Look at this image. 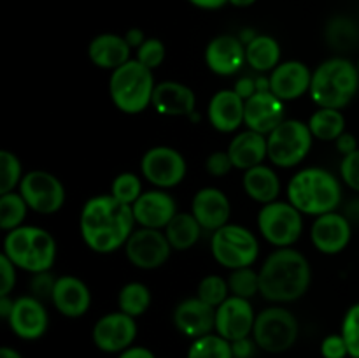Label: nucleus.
I'll return each mask as SVG.
<instances>
[{
  "mask_svg": "<svg viewBox=\"0 0 359 358\" xmlns=\"http://www.w3.org/2000/svg\"><path fill=\"white\" fill-rule=\"evenodd\" d=\"M172 321L177 332L189 339H198V337L212 333L216 329V307L203 302L202 298L188 297L175 305L172 312Z\"/></svg>",
  "mask_w": 359,
  "mask_h": 358,
  "instance_id": "18",
  "label": "nucleus"
},
{
  "mask_svg": "<svg viewBox=\"0 0 359 358\" xmlns=\"http://www.w3.org/2000/svg\"><path fill=\"white\" fill-rule=\"evenodd\" d=\"M137 332H139L137 318L118 309V311L107 312L98 318L91 330V340L97 350L104 351V353L119 354L133 346Z\"/></svg>",
  "mask_w": 359,
  "mask_h": 358,
  "instance_id": "14",
  "label": "nucleus"
},
{
  "mask_svg": "<svg viewBox=\"0 0 359 358\" xmlns=\"http://www.w3.org/2000/svg\"><path fill=\"white\" fill-rule=\"evenodd\" d=\"M256 35H258V32L252 30V28H244V30L238 32V39H241L244 44H249V42H251Z\"/></svg>",
  "mask_w": 359,
  "mask_h": 358,
  "instance_id": "56",
  "label": "nucleus"
},
{
  "mask_svg": "<svg viewBox=\"0 0 359 358\" xmlns=\"http://www.w3.org/2000/svg\"><path fill=\"white\" fill-rule=\"evenodd\" d=\"M340 333H342L347 346H349L351 358H359V302L347 309L346 316L342 319Z\"/></svg>",
  "mask_w": 359,
  "mask_h": 358,
  "instance_id": "42",
  "label": "nucleus"
},
{
  "mask_svg": "<svg viewBox=\"0 0 359 358\" xmlns=\"http://www.w3.org/2000/svg\"><path fill=\"white\" fill-rule=\"evenodd\" d=\"M135 225L132 206L119 202L111 193L88 199L79 214L81 237L98 255H109L125 248Z\"/></svg>",
  "mask_w": 359,
  "mask_h": 358,
  "instance_id": "1",
  "label": "nucleus"
},
{
  "mask_svg": "<svg viewBox=\"0 0 359 358\" xmlns=\"http://www.w3.org/2000/svg\"><path fill=\"white\" fill-rule=\"evenodd\" d=\"M231 168L235 167L228 151H214V153H210L207 157L205 171L210 175H214V178H223V175L230 174Z\"/></svg>",
  "mask_w": 359,
  "mask_h": 358,
  "instance_id": "46",
  "label": "nucleus"
},
{
  "mask_svg": "<svg viewBox=\"0 0 359 358\" xmlns=\"http://www.w3.org/2000/svg\"><path fill=\"white\" fill-rule=\"evenodd\" d=\"M314 139L323 142H335L346 132V116L340 109L319 107L307 121Z\"/></svg>",
  "mask_w": 359,
  "mask_h": 358,
  "instance_id": "32",
  "label": "nucleus"
},
{
  "mask_svg": "<svg viewBox=\"0 0 359 358\" xmlns=\"http://www.w3.org/2000/svg\"><path fill=\"white\" fill-rule=\"evenodd\" d=\"M151 105L158 114L168 118L193 116L196 109V95L188 84L179 81H161L156 83Z\"/></svg>",
  "mask_w": 359,
  "mask_h": 358,
  "instance_id": "26",
  "label": "nucleus"
},
{
  "mask_svg": "<svg viewBox=\"0 0 359 358\" xmlns=\"http://www.w3.org/2000/svg\"><path fill=\"white\" fill-rule=\"evenodd\" d=\"M256 343L251 337H244V339H238L231 343V350H233L235 358H251L256 351Z\"/></svg>",
  "mask_w": 359,
  "mask_h": 358,
  "instance_id": "48",
  "label": "nucleus"
},
{
  "mask_svg": "<svg viewBox=\"0 0 359 358\" xmlns=\"http://www.w3.org/2000/svg\"><path fill=\"white\" fill-rule=\"evenodd\" d=\"M356 65H358V70H359V60H358V63H356Z\"/></svg>",
  "mask_w": 359,
  "mask_h": 358,
  "instance_id": "59",
  "label": "nucleus"
},
{
  "mask_svg": "<svg viewBox=\"0 0 359 358\" xmlns=\"http://www.w3.org/2000/svg\"><path fill=\"white\" fill-rule=\"evenodd\" d=\"M325 37L330 48L335 51H351L359 42V27L354 20L347 16H333L326 23Z\"/></svg>",
  "mask_w": 359,
  "mask_h": 358,
  "instance_id": "33",
  "label": "nucleus"
},
{
  "mask_svg": "<svg viewBox=\"0 0 359 358\" xmlns=\"http://www.w3.org/2000/svg\"><path fill=\"white\" fill-rule=\"evenodd\" d=\"M353 225L342 213H326L316 218L311 227L312 246L323 255H339L349 246Z\"/></svg>",
  "mask_w": 359,
  "mask_h": 358,
  "instance_id": "17",
  "label": "nucleus"
},
{
  "mask_svg": "<svg viewBox=\"0 0 359 358\" xmlns=\"http://www.w3.org/2000/svg\"><path fill=\"white\" fill-rule=\"evenodd\" d=\"M242 188L249 199L265 206V204L276 202L277 197H279L280 179L272 167L262 164L249 168V171H244Z\"/></svg>",
  "mask_w": 359,
  "mask_h": 358,
  "instance_id": "29",
  "label": "nucleus"
},
{
  "mask_svg": "<svg viewBox=\"0 0 359 358\" xmlns=\"http://www.w3.org/2000/svg\"><path fill=\"white\" fill-rule=\"evenodd\" d=\"M137 225L144 228L165 230L172 218L177 214V202L167 190H149L139 197L132 206Z\"/></svg>",
  "mask_w": 359,
  "mask_h": 358,
  "instance_id": "23",
  "label": "nucleus"
},
{
  "mask_svg": "<svg viewBox=\"0 0 359 358\" xmlns=\"http://www.w3.org/2000/svg\"><path fill=\"white\" fill-rule=\"evenodd\" d=\"M142 193V181L135 172H121L112 179L111 195L126 206H133Z\"/></svg>",
  "mask_w": 359,
  "mask_h": 358,
  "instance_id": "39",
  "label": "nucleus"
},
{
  "mask_svg": "<svg viewBox=\"0 0 359 358\" xmlns=\"http://www.w3.org/2000/svg\"><path fill=\"white\" fill-rule=\"evenodd\" d=\"M287 200L309 216L333 213L342 202V185L332 172L321 167L300 168L287 183Z\"/></svg>",
  "mask_w": 359,
  "mask_h": 358,
  "instance_id": "3",
  "label": "nucleus"
},
{
  "mask_svg": "<svg viewBox=\"0 0 359 358\" xmlns=\"http://www.w3.org/2000/svg\"><path fill=\"white\" fill-rule=\"evenodd\" d=\"M259 295L272 304H290L307 293L312 267L294 248H277L259 267Z\"/></svg>",
  "mask_w": 359,
  "mask_h": 358,
  "instance_id": "2",
  "label": "nucleus"
},
{
  "mask_svg": "<svg viewBox=\"0 0 359 358\" xmlns=\"http://www.w3.org/2000/svg\"><path fill=\"white\" fill-rule=\"evenodd\" d=\"M154 83L153 70L139 60L132 58L125 65L112 70L109 77V95L116 109L125 114H140L153 102Z\"/></svg>",
  "mask_w": 359,
  "mask_h": 358,
  "instance_id": "6",
  "label": "nucleus"
},
{
  "mask_svg": "<svg viewBox=\"0 0 359 358\" xmlns=\"http://www.w3.org/2000/svg\"><path fill=\"white\" fill-rule=\"evenodd\" d=\"M230 295L228 281L219 274H209V276L202 277V281L196 286V297L202 298L203 302H207L212 307L223 304Z\"/></svg>",
  "mask_w": 359,
  "mask_h": 358,
  "instance_id": "40",
  "label": "nucleus"
},
{
  "mask_svg": "<svg viewBox=\"0 0 359 358\" xmlns=\"http://www.w3.org/2000/svg\"><path fill=\"white\" fill-rule=\"evenodd\" d=\"M88 56L95 67L112 72L132 60V48L126 42L125 35L105 32L91 39L88 44Z\"/></svg>",
  "mask_w": 359,
  "mask_h": 358,
  "instance_id": "27",
  "label": "nucleus"
},
{
  "mask_svg": "<svg viewBox=\"0 0 359 358\" xmlns=\"http://www.w3.org/2000/svg\"><path fill=\"white\" fill-rule=\"evenodd\" d=\"M28 211H30V207L25 202L20 192L0 195V228L4 232H11L25 225Z\"/></svg>",
  "mask_w": 359,
  "mask_h": 358,
  "instance_id": "36",
  "label": "nucleus"
},
{
  "mask_svg": "<svg viewBox=\"0 0 359 358\" xmlns=\"http://www.w3.org/2000/svg\"><path fill=\"white\" fill-rule=\"evenodd\" d=\"M18 267L7 258L6 255H0V297L11 295V291L16 286Z\"/></svg>",
  "mask_w": 359,
  "mask_h": 358,
  "instance_id": "47",
  "label": "nucleus"
},
{
  "mask_svg": "<svg viewBox=\"0 0 359 358\" xmlns=\"http://www.w3.org/2000/svg\"><path fill=\"white\" fill-rule=\"evenodd\" d=\"M210 253L221 267L228 270L252 267L258 260L259 242L249 228L228 223L212 232Z\"/></svg>",
  "mask_w": 359,
  "mask_h": 358,
  "instance_id": "9",
  "label": "nucleus"
},
{
  "mask_svg": "<svg viewBox=\"0 0 359 358\" xmlns=\"http://www.w3.org/2000/svg\"><path fill=\"white\" fill-rule=\"evenodd\" d=\"M0 358H23L18 350L11 346H2L0 347Z\"/></svg>",
  "mask_w": 359,
  "mask_h": 358,
  "instance_id": "57",
  "label": "nucleus"
},
{
  "mask_svg": "<svg viewBox=\"0 0 359 358\" xmlns=\"http://www.w3.org/2000/svg\"><path fill=\"white\" fill-rule=\"evenodd\" d=\"M172 246L163 230L135 228L125 244V255L135 269L154 270L163 267L172 255Z\"/></svg>",
  "mask_w": 359,
  "mask_h": 358,
  "instance_id": "13",
  "label": "nucleus"
},
{
  "mask_svg": "<svg viewBox=\"0 0 359 358\" xmlns=\"http://www.w3.org/2000/svg\"><path fill=\"white\" fill-rule=\"evenodd\" d=\"M228 154H230L233 167L238 171H249V168L262 165L269 158V147H266V135L245 128L238 132L228 144Z\"/></svg>",
  "mask_w": 359,
  "mask_h": 358,
  "instance_id": "28",
  "label": "nucleus"
},
{
  "mask_svg": "<svg viewBox=\"0 0 359 358\" xmlns=\"http://www.w3.org/2000/svg\"><path fill=\"white\" fill-rule=\"evenodd\" d=\"M202 230V225L191 213H177L163 232L174 251H188L200 241Z\"/></svg>",
  "mask_w": 359,
  "mask_h": 358,
  "instance_id": "31",
  "label": "nucleus"
},
{
  "mask_svg": "<svg viewBox=\"0 0 359 358\" xmlns=\"http://www.w3.org/2000/svg\"><path fill=\"white\" fill-rule=\"evenodd\" d=\"M118 358H158V357L146 346H130L128 350L119 353Z\"/></svg>",
  "mask_w": 359,
  "mask_h": 358,
  "instance_id": "52",
  "label": "nucleus"
},
{
  "mask_svg": "<svg viewBox=\"0 0 359 358\" xmlns=\"http://www.w3.org/2000/svg\"><path fill=\"white\" fill-rule=\"evenodd\" d=\"M13 305H14V298L11 295H2L0 297V316L4 319L9 318L11 311H13Z\"/></svg>",
  "mask_w": 359,
  "mask_h": 358,
  "instance_id": "55",
  "label": "nucleus"
},
{
  "mask_svg": "<svg viewBox=\"0 0 359 358\" xmlns=\"http://www.w3.org/2000/svg\"><path fill=\"white\" fill-rule=\"evenodd\" d=\"M55 284H56V277L53 276L51 270L32 274L30 295H34V297H37L39 300H42V302L51 300Z\"/></svg>",
  "mask_w": 359,
  "mask_h": 358,
  "instance_id": "44",
  "label": "nucleus"
},
{
  "mask_svg": "<svg viewBox=\"0 0 359 358\" xmlns=\"http://www.w3.org/2000/svg\"><path fill=\"white\" fill-rule=\"evenodd\" d=\"M283 49L279 41L272 35L258 34L249 44H245V62L259 74L272 72L280 63Z\"/></svg>",
  "mask_w": 359,
  "mask_h": 358,
  "instance_id": "30",
  "label": "nucleus"
},
{
  "mask_svg": "<svg viewBox=\"0 0 359 358\" xmlns=\"http://www.w3.org/2000/svg\"><path fill=\"white\" fill-rule=\"evenodd\" d=\"M256 221L262 237L273 248H293L304 234V214L290 200L262 206Z\"/></svg>",
  "mask_w": 359,
  "mask_h": 358,
  "instance_id": "10",
  "label": "nucleus"
},
{
  "mask_svg": "<svg viewBox=\"0 0 359 358\" xmlns=\"http://www.w3.org/2000/svg\"><path fill=\"white\" fill-rule=\"evenodd\" d=\"M342 214L349 220V223L353 225V227L354 225L359 227V197H354V199H351L349 202L346 204Z\"/></svg>",
  "mask_w": 359,
  "mask_h": 358,
  "instance_id": "53",
  "label": "nucleus"
},
{
  "mask_svg": "<svg viewBox=\"0 0 359 358\" xmlns=\"http://www.w3.org/2000/svg\"><path fill=\"white\" fill-rule=\"evenodd\" d=\"M188 172V164L181 151L172 146H153L140 158V174L160 190L181 185Z\"/></svg>",
  "mask_w": 359,
  "mask_h": 358,
  "instance_id": "12",
  "label": "nucleus"
},
{
  "mask_svg": "<svg viewBox=\"0 0 359 358\" xmlns=\"http://www.w3.org/2000/svg\"><path fill=\"white\" fill-rule=\"evenodd\" d=\"M323 358H347L349 354V346H347L346 339H344L342 333H330L325 339L321 340V346H319Z\"/></svg>",
  "mask_w": 359,
  "mask_h": 358,
  "instance_id": "45",
  "label": "nucleus"
},
{
  "mask_svg": "<svg viewBox=\"0 0 359 358\" xmlns=\"http://www.w3.org/2000/svg\"><path fill=\"white\" fill-rule=\"evenodd\" d=\"M300 325L290 309L283 305H270L256 314L252 339L259 350L279 354L290 351L298 340Z\"/></svg>",
  "mask_w": 359,
  "mask_h": 358,
  "instance_id": "7",
  "label": "nucleus"
},
{
  "mask_svg": "<svg viewBox=\"0 0 359 358\" xmlns=\"http://www.w3.org/2000/svg\"><path fill=\"white\" fill-rule=\"evenodd\" d=\"M340 179L353 192L359 193V150L342 157V161H340Z\"/></svg>",
  "mask_w": 359,
  "mask_h": 358,
  "instance_id": "43",
  "label": "nucleus"
},
{
  "mask_svg": "<svg viewBox=\"0 0 359 358\" xmlns=\"http://www.w3.org/2000/svg\"><path fill=\"white\" fill-rule=\"evenodd\" d=\"M51 302L60 314L76 319L90 311L91 291L81 277L65 274V276L56 277Z\"/></svg>",
  "mask_w": 359,
  "mask_h": 358,
  "instance_id": "24",
  "label": "nucleus"
},
{
  "mask_svg": "<svg viewBox=\"0 0 359 358\" xmlns=\"http://www.w3.org/2000/svg\"><path fill=\"white\" fill-rule=\"evenodd\" d=\"M233 90L237 91L244 100H248L249 97H252V95L256 93V77H241V79L235 81Z\"/></svg>",
  "mask_w": 359,
  "mask_h": 358,
  "instance_id": "50",
  "label": "nucleus"
},
{
  "mask_svg": "<svg viewBox=\"0 0 359 358\" xmlns=\"http://www.w3.org/2000/svg\"><path fill=\"white\" fill-rule=\"evenodd\" d=\"M359 91V70L346 56H332L312 70L311 98L318 107L340 109L354 100Z\"/></svg>",
  "mask_w": 359,
  "mask_h": 358,
  "instance_id": "4",
  "label": "nucleus"
},
{
  "mask_svg": "<svg viewBox=\"0 0 359 358\" xmlns=\"http://www.w3.org/2000/svg\"><path fill=\"white\" fill-rule=\"evenodd\" d=\"M186 358H235L231 343L212 332L207 336L193 339L188 347Z\"/></svg>",
  "mask_w": 359,
  "mask_h": 358,
  "instance_id": "35",
  "label": "nucleus"
},
{
  "mask_svg": "<svg viewBox=\"0 0 359 358\" xmlns=\"http://www.w3.org/2000/svg\"><path fill=\"white\" fill-rule=\"evenodd\" d=\"M188 2L202 11H217L228 6V0H188Z\"/></svg>",
  "mask_w": 359,
  "mask_h": 358,
  "instance_id": "54",
  "label": "nucleus"
},
{
  "mask_svg": "<svg viewBox=\"0 0 359 358\" xmlns=\"http://www.w3.org/2000/svg\"><path fill=\"white\" fill-rule=\"evenodd\" d=\"M258 2V0H228V4L233 7H238V9H245V7H251L255 6V4Z\"/></svg>",
  "mask_w": 359,
  "mask_h": 358,
  "instance_id": "58",
  "label": "nucleus"
},
{
  "mask_svg": "<svg viewBox=\"0 0 359 358\" xmlns=\"http://www.w3.org/2000/svg\"><path fill=\"white\" fill-rule=\"evenodd\" d=\"M125 39L126 42H128V46L132 49H139L140 46L144 44V41H146V34H144L142 28H137V27H132L128 28V30L125 32Z\"/></svg>",
  "mask_w": 359,
  "mask_h": 358,
  "instance_id": "51",
  "label": "nucleus"
},
{
  "mask_svg": "<svg viewBox=\"0 0 359 358\" xmlns=\"http://www.w3.org/2000/svg\"><path fill=\"white\" fill-rule=\"evenodd\" d=\"M270 91L283 102L297 100L311 91L312 70L300 60L280 62L269 74Z\"/></svg>",
  "mask_w": 359,
  "mask_h": 358,
  "instance_id": "20",
  "label": "nucleus"
},
{
  "mask_svg": "<svg viewBox=\"0 0 359 358\" xmlns=\"http://www.w3.org/2000/svg\"><path fill=\"white\" fill-rule=\"evenodd\" d=\"M11 332L23 340H37L48 332L49 314L44 302L34 295L14 298L13 311L6 319Z\"/></svg>",
  "mask_w": 359,
  "mask_h": 358,
  "instance_id": "15",
  "label": "nucleus"
},
{
  "mask_svg": "<svg viewBox=\"0 0 359 358\" xmlns=\"http://www.w3.org/2000/svg\"><path fill=\"white\" fill-rule=\"evenodd\" d=\"M245 100L231 88L219 90L210 97L207 105V118L212 128L221 133H233L244 125Z\"/></svg>",
  "mask_w": 359,
  "mask_h": 358,
  "instance_id": "25",
  "label": "nucleus"
},
{
  "mask_svg": "<svg viewBox=\"0 0 359 358\" xmlns=\"http://www.w3.org/2000/svg\"><path fill=\"white\" fill-rule=\"evenodd\" d=\"M23 175V165L16 153L9 150L0 151V195L14 192L20 186Z\"/></svg>",
  "mask_w": 359,
  "mask_h": 358,
  "instance_id": "38",
  "label": "nucleus"
},
{
  "mask_svg": "<svg viewBox=\"0 0 359 358\" xmlns=\"http://www.w3.org/2000/svg\"><path fill=\"white\" fill-rule=\"evenodd\" d=\"M230 293L241 298H252L259 293V274L252 267H242V269L230 270L226 277Z\"/></svg>",
  "mask_w": 359,
  "mask_h": 358,
  "instance_id": "37",
  "label": "nucleus"
},
{
  "mask_svg": "<svg viewBox=\"0 0 359 358\" xmlns=\"http://www.w3.org/2000/svg\"><path fill=\"white\" fill-rule=\"evenodd\" d=\"M286 119L284 102L272 91H256L245 100L244 125L252 132L269 135Z\"/></svg>",
  "mask_w": 359,
  "mask_h": 358,
  "instance_id": "21",
  "label": "nucleus"
},
{
  "mask_svg": "<svg viewBox=\"0 0 359 358\" xmlns=\"http://www.w3.org/2000/svg\"><path fill=\"white\" fill-rule=\"evenodd\" d=\"M205 65L216 76H235L244 67L245 62V44L238 39V35L221 34L216 35L207 44Z\"/></svg>",
  "mask_w": 359,
  "mask_h": 358,
  "instance_id": "19",
  "label": "nucleus"
},
{
  "mask_svg": "<svg viewBox=\"0 0 359 358\" xmlns=\"http://www.w3.org/2000/svg\"><path fill=\"white\" fill-rule=\"evenodd\" d=\"M335 147H337V151L342 154V157H346V154H351L353 151L359 150L356 135H354V133H351V132H344L342 135H340L339 139L335 140Z\"/></svg>",
  "mask_w": 359,
  "mask_h": 358,
  "instance_id": "49",
  "label": "nucleus"
},
{
  "mask_svg": "<svg viewBox=\"0 0 359 358\" xmlns=\"http://www.w3.org/2000/svg\"><path fill=\"white\" fill-rule=\"evenodd\" d=\"M165 56H167V48H165L163 41H160L158 37H147L144 44L139 49H135V60H139L142 65H146L153 72L158 67H161V63L165 62Z\"/></svg>",
  "mask_w": 359,
  "mask_h": 358,
  "instance_id": "41",
  "label": "nucleus"
},
{
  "mask_svg": "<svg viewBox=\"0 0 359 358\" xmlns=\"http://www.w3.org/2000/svg\"><path fill=\"white\" fill-rule=\"evenodd\" d=\"M18 192L21 193L30 211L44 216L58 213L67 199L65 186L58 175L41 168L27 172L18 186Z\"/></svg>",
  "mask_w": 359,
  "mask_h": 358,
  "instance_id": "11",
  "label": "nucleus"
},
{
  "mask_svg": "<svg viewBox=\"0 0 359 358\" xmlns=\"http://www.w3.org/2000/svg\"><path fill=\"white\" fill-rule=\"evenodd\" d=\"M255 321L256 312L251 300L230 295L223 304L216 307V329H214V332L233 343V340L244 339V337H251Z\"/></svg>",
  "mask_w": 359,
  "mask_h": 358,
  "instance_id": "16",
  "label": "nucleus"
},
{
  "mask_svg": "<svg viewBox=\"0 0 359 358\" xmlns=\"http://www.w3.org/2000/svg\"><path fill=\"white\" fill-rule=\"evenodd\" d=\"M189 213L196 218L203 230L216 232L230 221L231 204L223 190L216 186H205L195 193Z\"/></svg>",
  "mask_w": 359,
  "mask_h": 358,
  "instance_id": "22",
  "label": "nucleus"
},
{
  "mask_svg": "<svg viewBox=\"0 0 359 358\" xmlns=\"http://www.w3.org/2000/svg\"><path fill=\"white\" fill-rule=\"evenodd\" d=\"M151 302H153V295H151L149 286L140 281H130L118 293L119 311L126 312L133 318L142 316L151 307Z\"/></svg>",
  "mask_w": 359,
  "mask_h": 358,
  "instance_id": "34",
  "label": "nucleus"
},
{
  "mask_svg": "<svg viewBox=\"0 0 359 358\" xmlns=\"http://www.w3.org/2000/svg\"><path fill=\"white\" fill-rule=\"evenodd\" d=\"M2 248L4 255L18 269L30 274L51 270L58 253L55 237L46 228L35 225H21L14 230L6 232Z\"/></svg>",
  "mask_w": 359,
  "mask_h": 358,
  "instance_id": "5",
  "label": "nucleus"
},
{
  "mask_svg": "<svg viewBox=\"0 0 359 358\" xmlns=\"http://www.w3.org/2000/svg\"><path fill=\"white\" fill-rule=\"evenodd\" d=\"M312 142L314 135L307 123L300 119H284L266 135L269 161L279 168L297 167L309 157Z\"/></svg>",
  "mask_w": 359,
  "mask_h": 358,
  "instance_id": "8",
  "label": "nucleus"
}]
</instances>
